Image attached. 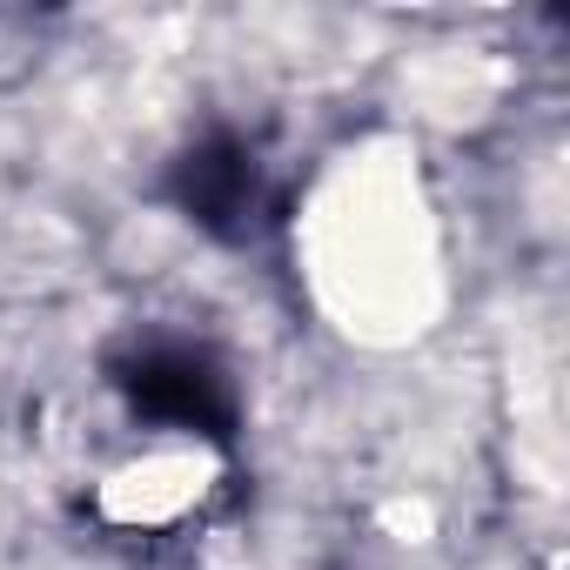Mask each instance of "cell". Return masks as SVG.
I'll list each match as a JSON object with an SVG mask.
<instances>
[{
    "label": "cell",
    "mask_w": 570,
    "mask_h": 570,
    "mask_svg": "<svg viewBox=\"0 0 570 570\" xmlns=\"http://www.w3.org/2000/svg\"><path fill=\"white\" fill-rule=\"evenodd\" d=\"M330 289H343L350 316L356 303L390 309V316H416V282L430 275V248H423V222L403 202V188L390 181H356L330 222Z\"/></svg>",
    "instance_id": "obj_1"
},
{
    "label": "cell",
    "mask_w": 570,
    "mask_h": 570,
    "mask_svg": "<svg viewBox=\"0 0 570 570\" xmlns=\"http://www.w3.org/2000/svg\"><path fill=\"white\" fill-rule=\"evenodd\" d=\"M202 490H208V456L181 450V443H161V450H141L121 470H108L101 510L128 530H168L202 503Z\"/></svg>",
    "instance_id": "obj_2"
}]
</instances>
